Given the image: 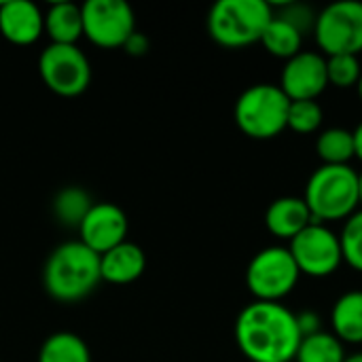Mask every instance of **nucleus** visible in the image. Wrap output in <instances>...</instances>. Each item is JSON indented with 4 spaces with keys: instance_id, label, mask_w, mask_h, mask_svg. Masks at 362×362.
Instances as JSON below:
<instances>
[{
    "instance_id": "obj_1",
    "label": "nucleus",
    "mask_w": 362,
    "mask_h": 362,
    "mask_svg": "<svg viewBox=\"0 0 362 362\" xmlns=\"http://www.w3.org/2000/svg\"><path fill=\"white\" fill-rule=\"evenodd\" d=\"M301 331L284 303H248L235 320V344L250 362H295Z\"/></svg>"
},
{
    "instance_id": "obj_2",
    "label": "nucleus",
    "mask_w": 362,
    "mask_h": 362,
    "mask_svg": "<svg viewBox=\"0 0 362 362\" xmlns=\"http://www.w3.org/2000/svg\"><path fill=\"white\" fill-rule=\"evenodd\" d=\"M102 280L100 255L83 242H66L57 246L42 269L45 291L62 303H74L95 291Z\"/></svg>"
},
{
    "instance_id": "obj_3",
    "label": "nucleus",
    "mask_w": 362,
    "mask_h": 362,
    "mask_svg": "<svg viewBox=\"0 0 362 362\" xmlns=\"http://www.w3.org/2000/svg\"><path fill=\"white\" fill-rule=\"evenodd\" d=\"M301 197L316 223H346L361 210L358 172L352 165H318Z\"/></svg>"
},
{
    "instance_id": "obj_4",
    "label": "nucleus",
    "mask_w": 362,
    "mask_h": 362,
    "mask_svg": "<svg viewBox=\"0 0 362 362\" xmlns=\"http://www.w3.org/2000/svg\"><path fill=\"white\" fill-rule=\"evenodd\" d=\"M274 17V2L267 0H218L208 13V34L227 49L250 47Z\"/></svg>"
},
{
    "instance_id": "obj_5",
    "label": "nucleus",
    "mask_w": 362,
    "mask_h": 362,
    "mask_svg": "<svg viewBox=\"0 0 362 362\" xmlns=\"http://www.w3.org/2000/svg\"><path fill=\"white\" fill-rule=\"evenodd\" d=\"M291 100L276 83H257L240 93L233 117L240 132L252 140H274L286 132Z\"/></svg>"
},
{
    "instance_id": "obj_6",
    "label": "nucleus",
    "mask_w": 362,
    "mask_h": 362,
    "mask_svg": "<svg viewBox=\"0 0 362 362\" xmlns=\"http://www.w3.org/2000/svg\"><path fill=\"white\" fill-rule=\"evenodd\" d=\"M246 288L255 301L282 303L301 280V272L288 246L261 248L246 267Z\"/></svg>"
},
{
    "instance_id": "obj_7",
    "label": "nucleus",
    "mask_w": 362,
    "mask_h": 362,
    "mask_svg": "<svg viewBox=\"0 0 362 362\" xmlns=\"http://www.w3.org/2000/svg\"><path fill=\"white\" fill-rule=\"evenodd\" d=\"M316 51L331 55H361L362 53V2L339 0L327 4L316 15L314 23Z\"/></svg>"
},
{
    "instance_id": "obj_8",
    "label": "nucleus",
    "mask_w": 362,
    "mask_h": 362,
    "mask_svg": "<svg viewBox=\"0 0 362 362\" xmlns=\"http://www.w3.org/2000/svg\"><path fill=\"white\" fill-rule=\"evenodd\" d=\"M288 250L305 278L325 280L344 265L339 233L325 223H312L288 242Z\"/></svg>"
},
{
    "instance_id": "obj_9",
    "label": "nucleus",
    "mask_w": 362,
    "mask_h": 362,
    "mask_svg": "<svg viewBox=\"0 0 362 362\" xmlns=\"http://www.w3.org/2000/svg\"><path fill=\"white\" fill-rule=\"evenodd\" d=\"M42 83L57 95H81L91 81L87 55L76 45H49L38 59Z\"/></svg>"
},
{
    "instance_id": "obj_10",
    "label": "nucleus",
    "mask_w": 362,
    "mask_h": 362,
    "mask_svg": "<svg viewBox=\"0 0 362 362\" xmlns=\"http://www.w3.org/2000/svg\"><path fill=\"white\" fill-rule=\"evenodd\" d=\"M83 34L98 47H123L136 32V15L125 0H87L81 6Z\"/></svg>"
},
{
    "instance_id": "obj_11",
    "label": "nucleus",
    "mask_w": 362,
    "mask_h": 362,
    "mask_svg": "<svg viewBox=\"0 0 362 362\" xmlns=\"http://www.w3.org/2000/svg\"><path fill=\"white\" fill-rule=\"evenodd\" d=\"M278 87L291 102L318 100L329 87L327 57L320 51L303 49L301 53L284 62Z\"/></svg>"
},
{
    "instance_id": "obj_12",
    "label": "nucleus",
    "mask_w": 362,
    "mask_h": 362,
    "mask_svg": "<svg viewBox=\"0 0 362 362\" xmlns=\"http://www.w3.org/2000/svg\"><path fill=\"white\" fill-rule=\"evenodd\" d=\"M78 235L89 250L104 255L115 246L123 244L127 238V216L125 212L108 202L93 204L78 225Z\"/></svg>"
},
{
    "instance_id": "obj_13",
    "label": "nucleus",
    "mask_w": 362,
    "mask_h": 362,
    "mask_svg": "<svg viewBox=\"0 0 362 362\" xmlns=\"http://www.w3.org/2000/svg\"><path fill=\"white\" fill-rule=\"evenodd\" d=\"M45 32V15L30 0L0 2V34L13 45H32Z\"/></svg>"
},
{
    "instance_id": "obj_14",
    "label": "nucleus",
    "mask_w": 362,
    "mask_h": 362,
    "mask_svg": "<svg viewBox=\"0 0 362 362\" xmlns=\"http://www.w3.org/2000/svg\"><path fill=\"white\" fill-rule=\"evenodd\" d=\"M312 223L314 218L310 208L305 206L303 197L297 195L278 197L265 210V229L282 242H291Z\"/></svg>"
},
{
    "instance_id": "obj_15",
    "label": "nucleus",
    "mask_w": 362,
    "mask_h": 362,
    "mask_svg": "<svg viewBox=\"0 0 362 362\" xmlns=\"http://www.w3.org/2000/svg\"><path fill=\"white\" fill-rule=\"evenodd\" d=\"M144 267L146 257L142 248L127 240L100 257L102 280L110 284H132L144 274Z\"/></svg>"
},
{
    "instance_id": "obj_16",
    "label": "nucleus",
    "mask_w": 362,
    "mask_h": 362,
    "mask_svg": "<svg viewBox=\"0 0 362 362\" xmlns=\"http://www.w3.org/2000/svg\"><path fill=\"white\" fill-rule=\"evenodd\" d=\"M331 333L344 346H362V291H348L333 303Z\"/></svg>"
},
{
    "instance_id": "obj_17",
    "label": "nucleus",
    "mask_w": 362,
    "mask_h": 362,
    "mask_svg": "<svg viewBox=\"0 0 362 362\" xmlns=\"http://www.w3.org/2000/svg\"><path fill=\"white\" fill-rule=\"evenodd\" d=\"M45 32L53 45H76L83 36L81 6L72 2H55L45 13Z\"/></svg>"
},
{
    "instance_id": "obj_18",
    "label": "nucleus",
    "mask_w": 362,
    "mask_h": 362,
    "mask_svg": "<svg viewBox=\"0 0 362 362\" xmlns=\"http://www.w3.org/2000/svg\"><path fill=\"white\" fill-rule=\"evenodd\" d=\"M303 40H305V36L295 25H291L288 21H284L282 17L276 15L267 23V28H265L259 42L263 45V49L272 57L286 62V59H291V57H295L297 53L303 51Z\"/></svg>"
},
{
    "instance_id": "obj_19",
    "label": "nucleus",
    "mask_w": 362,
    "mask_h": 362,
    "mask_svg": "<svg viewBox=\"0 0 362 362\" xmlns=\"http://www.w3.org/2000/svg\"><path fill=\"white\" fill-rule=\"evenodd\" d=\"M316 155L322 165H350L354 159V134L346 127H327L316 136Z\"/></svg>"
},
{
    "instance_id": "obj_20",
    "label": "nucleus",
    "mask_w": 362,
    "mask_h": 362,
    "mask_svg": "<svg viewBox=\"0 0 362 362\" xmlns=\"http://www.w3.org/2000/svg\"><path fill=\"white\" fill-rule=\"evenodd\" d=\"M38 362H91V354L85 339L62 331L45 339L38 352Z\"/></svg>"
},
{
    "instance_id": "obj_21",
    "label": "nucleus",
    "mask_w": 362,
    "mask_h": 362,
    "mask_svg": "<svg viewBox=\"0 0 362 362\" xmlns=\"http://www.w3.org/2000/svg\"><path fill=\"white\" fill-rule=\"evenodd\" d=\"M346 356V346L331 331L322 329L301 339L295 362H344Z\"/></svg>"
},
{
    "instance_id": "obj_22",
    "label": "nucleus",
    "mask_w": 362,
    "mask_h": 362,
    "mask_svg": "<svg viewBox=\"0 0 362 362\" xmlns=\"http://www.w3.org/2000/svg\"><path fill=\"white\" fill-rule=\"evenodd\" d=\"M91 206H93V202H91L89 193L78 189V187H66L64 191L57 193V197L53 202L55 216L64 225H72L76 229H78L81 221L85 218V214L89 212Z\"/></svg>"
},
{
    "instance_id": "obj_23",
    "label": "nucleus",
    "mask_w": 362,
    "mask_h": 362,
    "mask_svg": "<svg viewBox=\"0 0 362 362\" xmlns=\"http://www.w3.org/2000/svg\"><path fill=\"white\" fill-rule=\"evenodd\" d=\"M325 123V110L318 100H299L291 102L286 129L299 134V136H312L318 134Z\"/></svg>"
},
{
    "instance_id": "obj_24",
    "label": "nucleus",
    "mask_w": 362,
    "mask_h": 362,
    "mask_svg": "<svg viewBox=\"0 0 362 362\" xmlns=\"http://www.w3.org/2000/svg\"><path fill=\"white\" fill-rule=\"evenodd\" d=\"M362 76V64L358 55H331L327 57V78L329 87L335 89H356Z\"/></svg>"
},
{
    "instance_id": "obj_25",
    "label": "nucleus",
    "mask_w": 362,
    "mask_h": 362,
    "mask_svg": "<svg viewBox=\"0 0 362 362\" xmlns=\"http://www.w3.org/2000/svg\"><path fill=\"white\" fill-rule=\"evenodd\" d=\"M344 263L362 274V210L354 212L339 231Z\"/></svg>"
},
{
    "instance_id": "obj_26",
    "label": "nucleus",
    "mask_w": 362,
    "mask_h": 362,
    "mask_svg": "<svg viewBox=\"0 0 362 362\" xmlns=\"http://www.w3.org/2000/svg\"><path fill=\"white\" fill-rule=\"evenodd\" d=\"M274 8H276L278 17H282L284 21L295 25L303 36L312 34L318 13L310 4H303V2H280V4H274Z\"/></svg>"
},
{
    "instance_id": "obj_27",
    "label": "nucleus",
    "mask_w": 362,
    "mask_h": 362,
    "mask_svg": "<svg viewBox=\"0 0 362 362\" xmlns=\"http://www.w3.org/2000/svg\"><path fill=\"white\" fill-rule=\"evenodd\" d=\"M297 325H299L301 337H308V335H314V333L322 331V320H320V316L314 310L299 312L297 314Z\"/></svg>"
},
{
    "instance_id": "obj_28",
    "label": "nucleus",
    "mask_w": 362,
    "mask_h": 362,
    "mask_svg": "<svg viewBox=\"0 0 362 362\" xmlns=\"http://www.w3.org/2000/svg\"><path fill=\"white\" fill-rule=\"evenodd\" d=\"M123 47L129 55H144L148 51V38L140 32H134Z\"/></svg>"
},
{
    "instance_id": "obj_29",
    "label": "nucleus",
    "mask_w": 362,
    "mask_h": 362,
    "mask_svg": "<svg viewBox=\"0 0 362 362\" xmlns=\"http://www.w3.org/2000/svg\"><path fill=\"white\" fill-rule=\"evenodd\" d=\"M352 134H354V159L362 163V121L352 129Z\"/></svg>"
},
{
    "instance_id": "obj_30",
    "label": "nucleus",
    "mask_w": 362,
    "mask_h": 362,
    "mask_svg": "<svg viewBox=\"0 0 362 362\" xmlns=\"http://www.w3.org/2000/svg\"><path fill=\"white\" fill-rule=\"evenodd\" d=\"M344 362H362V352H352V354H348Z\"/></svg>"
},
{
    "instance_id": "obj_31",
    "label": "nucleus",
    "mask_w": 362,
    "mask_h": 362,
    "mask_svg": "<svg viewBox=\"0 0 362 362\" xmlns=\"http://www.w3.org/2000/svg\"><path fill=\"white\" fill-rule=\"evenodd\" d=\"M358 197H361V210H362V172H358Z\"/></svg>"
},
{
    "instance_id": "obj_32",
    "label": "nucleus",
    "mask_w": 362,
    "mask_h": 362,
    "mask_svg": "<svg viewBox=\"0 0 362 362\" xmlns=\"http://www.w3.org/2000/svg\"><path fill=\"white\" fill-rule=\"evenodd\" d=\"M356 95H358V100H361L362 104V76L361 81H358V85H356Z\"/></svg>"
}]
</instances>
